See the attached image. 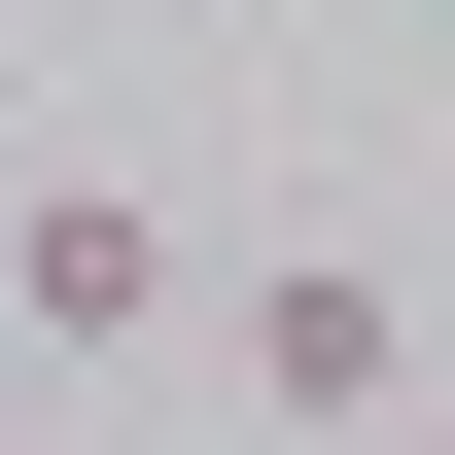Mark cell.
<instances>
[{"mask_svg":"<svg viewBox=\"0 0 455 455\" xmlns=\"http://www.w3.org/2000/svg\"><path fill=\"white\" fill-rule=\"evenodd\" d=\"M245 420H281V455H386L420 420V315L350 281V245H281V281H245Z\"/></svg>","mask_w":455,"mask_h":455,"instance_id":"6da1fadb","label":"cell"},{"mask_svg":"<svg viewBox=\"0 0 455 455\" xmlns=\"http://www.w3.org/2000/svg\"><path fill=\"white\" fill-rule=\"evenodd\" d=\"M175 281H211V245H175L140 175H36V211H0V315H36V350H140Z\"/></svg>","mask_w":455,"mask_h":455,"instance_id":"7a4b0ae2","label":"cell"}]
</instances>
